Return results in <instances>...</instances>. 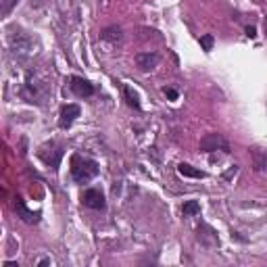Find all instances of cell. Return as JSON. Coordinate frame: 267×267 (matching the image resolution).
Listing matches in <instances>:
<instances>
[{
	"label": "cell",
	"mask_w": 267,
	"mask_h": 267,
	"mask_svg": "<svg viewBox=\"0 0 267 267\" xmlns=\"http://www.w3.org/2000/svg\"><path fill=\"white\" fill-rule=\"evenodd\" d=\"M182 213H184V217H192V215H198L201 213V205L196 201H188L184 207H182Z\"/></svg>",
	"instance_id": "30bf717a"
},
{
	"label": "cell",
	"mask_w": 267,
	"mask_h": 267,
	"mask_svg": "<svg viewBox=\"0 0 267 267\" xmlns=\"http://www.w3.org/2000/svg\"><path fill=\"white\" fill-rule=\"evenodd\" d=\"M236 171H238V167H236V165H234V167H232V169H230V171H228V173H224V177H226V180H230V177H232V175H234V173H236Z\"/></svg>",
	"instance_id": "2e32d148"
},
{
	"label": "cell",
	"mask_w": 267,
	"mask_h": 267,
	"mask_svg": "<svg viewBox=\"0 0 267 267\" xmlns=\"http://www.w3.org/2000/svg\"><path fill=\"white\" fill-rule=\"evenodd\" d=\"M201 150H205V152H215V150L228 152L230 144L221 134H207L205 138H201Z\"/></svg>",
	"instance_id": "7a4b0ae2"
},
{
	"label": "cell",
	"mask_w": 267,
	"mask_h": 267,
	"mask_svg": "<svg viewBox=\"0 0 267 267\" xmlns=\"http://www.w3.org/2000/svg\"><path fill=\"white\" fill-rule=\"evenodd\" d=\"M163 94L169 98V100H177V90H173V88H163Z\"/></svg>",
	"instance_id": "5bb4252c"
},
{
	"label": "cell",
	"mask_w": 267,
	"mask_h": 267,
	"mask_svg": "<svg viewBox=\"0 0 267 267\" xmlns=\"http://www.w3.org/2000/svg\"><path fill=\"white\" fill-rule=\"evenodd\" d=\"M100 38H102L104 42H109V44H121V40H123V32H121V28L113 25V28L102 30Z\"/></svg>",
	"instance_id": "ba28073f"
},
{
	"label": "cell",
	"mask_w": 267,
	"mask_h": 267,
	"mask_svg": "<svg viewBox=\"0 0 267 267\" xmlns=\"http://www.w3.org/2000/svg\"><path fill=\"white\" fill-rule=\"evenodd\" d=\"M15 209L21 213L25 221H30V224H32V221H38V215H32V213H30L28 209L23 207V201H21V198H17V203H15Z\"/></svg>",
	"instance_id": "7c38bea8"
},
{
	"label": "cell",
	"mask_w": 267,
	"mask_h": 267,
	"mask_svg": "<svg viewBox=\"0 0 267 267\" xmlns=\"http://www.w3.org/2000/svg\"><path fill=\"white\" fill-rule=\"evenodd\" d=\"M136 65L140 71H152L159 65V55L157 52H140L136 55Z\"/></svg>",
	"instance_id": "3957f363"
},
{
	"label": "cell",
	"mask_w": 267,
	"mask_h": 267,
	"mask_svg": "<svg viewBox=\"0 0 267 267\" xmlns=\"http://www.w3.org/2000/svg\"><path fill=\"white\" fill-rule=\"evenodd\" d=\"M96 173H98V165L94 161H90V159H84L79 154H75L71 159V175L75 182H79V184L90 182Z\"/></svg>",
	"instance_id": "6da1fadb"
},
{
	"label": "cell",
	"mask_w": 267,
	"mask_h": 267,
	"mask_svg": "<svg viewBox=\"0 0 267 267\" xmlns=\"http://www.w3.org/2000/svg\"><path fill=\"white\" fill-rule=\"evenodd\" d=\"M71 90H73L77 96H92V94H94L92 84L86 82V79H82V77H73V79H71Z\"/></svg>",
	"instance_id": "8992f818"
},
{
	"label": "cell",
	"mask_w": 267,
	"mask_h": 267,
	"mask_svg": "<svg viewBox=\"0 0 267 267\" xmlns=\"http://www.w3.org/2000/svg\"><path fill=\"white\" fill-rule=\"evenodd\" d=\"M265 32H267V21H265Z\"/></svg>",
	"instance_id": "e0dca14e"
},
{
	"label": "cell",
	"mask_w": 267,
	"mask_h": 267,
	"mask_svg": "<svg viewBox=\"0 0 267 267\" xmlns=\"http://www.w3.org/2000/svg\"><path fill=\"white\" fill-rule=\"evenodd\" d=\"M251 159H253V167L255 171H263L267 167V152L261 146H253L251 148Z\"/></svg>",
	"instance_id": "52a82bcc"
},
{
	"label": "cell",
	"mask_w": 267,
	"mask_h": 267,
	"mask_svg": "<svg viewBox=\"0 0 267 267\" xmlns=\"http://www.w3.org/2000/svg\"><path fill=\"white\" fill-rule=\"evenodd\" d=\"M247 36H249V38H255V36H257V30L253 28V25H249V28H247Z\"/></svg>",
	"instance_id": "9a60e30c"
},
{
	"label": "cell",
	"mask_w": 267,
	"mask_h": 267,
	"mask_svg": "<svg viewBox=\"0 0 267 267\" xmlns=\"http://www.w3.org/2000/svg\"><path fill=\"white\" fill-rule=\"evenodd\" d=\"M123 96H125V100H127V104L129 106H134V109H140V100H138V94L134 92L131 88H123Z\"/></svg>",
	"instance_id": "8fae6325"
},
{
	"label": "cell",
	"mask_w": 267,
	"mask_h": 267,
	"mask_svg": "<svg viewBox=\"0 0 267 267\" xmlns=\"http://www.w3.org/2000/svg\"><path fill=\"white\" fill-rule=\"evenodd\" d=\"M82 201H84V205L86 207H90V209H104V194L100 192V190H96V188H90V190H86L84 192V196H82Z\"/></svg>",
	"instance_id": "277c9868"
},
{
	"label": "cell",
	"mask_w": 267,
	"mask_h": 267,
	"mask_svg": "<svg viewBox=\"0 0 267 267\" xmlns=\"http://www.w3.org/2000/svg\"><path fill=\"white\" fill-rule=\"evenodd\" d=\"M75 117H79V106H77V104H67V106H63V109H61V119H59L61 127H69V125L75 121Z\"/></svg>",
	"instance_id": "5b68a950"
},
{
	"label": "cell",
	"mask_w": 267,
	"mask_h": 267,
	"mask_svg": "<svg viewBox=\"0 0 267 267\" xmlns=\"http://www.w3.org/2000/svg\"><path fill=\"white\" fill-rule=\"evenodd\" d=\"M177 171H180L184 177H196V180H203V177H205V171H201V169H196V167H192V165H188V163H180V165H177Z\"/></svg>",
	"instance_id": "9c48e42d"
},
{
	"label": "cell",
	"mask_w": 267,
	"mask_h": 267,
	"mask_svg": "<svg viewBox=\"0 0 267 267\" xmlns=\"http://www.w3.org/2000/svg\"><path fill=\"white\" fill-rule=\"evenodd\" d=\"M213 44H215V40H213V36L211 34H207V36H203L201 38V46L209 52V50H213Z\"/></svg>",
	"instance_id": "4fadbf2b"
}]
</instances>
